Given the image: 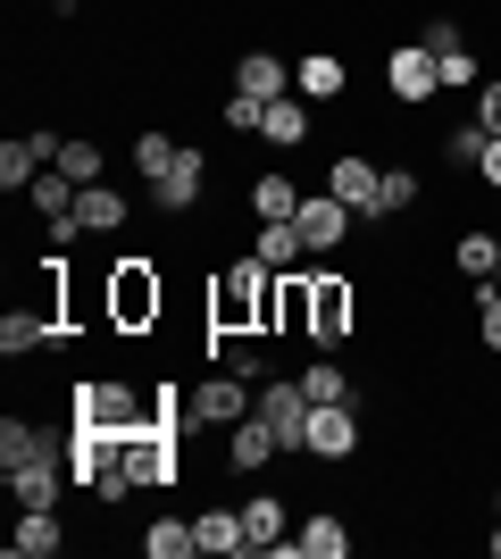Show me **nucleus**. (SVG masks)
Returning a JSON list of instances; mask_svg holds the SVG:
<instances>
[{
    "label": "nucleus",
    "instance_id": "c03bdc74",
    "mask_svg": "<svg viewBox=\"0 0 501 559\" xmlns=\"http://www.w3.org/2000/svg\"><path fill=\"white\" fill-rule=\"evenodd\" d=\"M493 518H501V492H493Z\"/></svg>",
    "mask_w": 501,
    "mask_h": 559
},
{
    "label": "nucleus",
    "instance_id": "f03ea898",
    "mask_svg": "<svg viewBox=\"0 0 501 559\" xmlns=\"http://www.w3.org/2000/svg\"><path fill=\"white\" fill-rule=\"evenodd\" d=\"M159 309H167L159 267H151V259H118V267H109V326L143 334V326H159Z\"/></svg>",
    "mask_w": 501,
    "mask_h": 559
},
{
    "label": "nucleus",
    "instance_id": "4c0bfd02",
    "mask_svg": "<svg viewBox=\"0 0 501 559\" xmlns=\"http://www.w3.org/2000/svg\"><path fill=\"white\" fill-rule=\"evenodd\" d=\"M477 334H485V350H501V293L493 284H477Z\"/></svg>",
    "mask_w": 501,
    "mask_h": 559
},
{
    "label": "nucleus",
    "instance_id": "4468645a",
    "mask_svg": "<svg viewBox=\"0 0 501 559\" xmlns=\"http://www.w3.org/2000/svg\"><path fill=\"white\" fill-rule=\"evenodd\" d=\"M293 226H301V242H310V259H326L334 242H343V234H351V210H343V201H301V210H293Z\"/></svg>",
    "mask_w": 501,
    "mask_h": 559
},
{
    "label": "nucleus",
    "instance_id": "f704fd0d",
    "mask_svg": "<svg viewBox=\"0 0 501 559\" xmlns=\"http://www.w3.org/2000/svg\"><path fill=\"white\" fill-rule=\"evenodd\" d=\"M418 201V176L409 167H384V192H377V217H393V210H409Z\"/></svg>",
    "mask_w": 501,
    "mask_h": 559
},
{
    "label": "nucleus",
    "instance_id": "ea45409f",
    "mask_svg": "<svg viewBox=\"0 0 501 559\" xmlns=\"http://www.w3.org/2000/svg\"><path fill=\"white\" fill-rule=\"evenodd\" d=\"M485 142H493L485 126H460V134H452V159H468V167H477V159H485Z\"/></svg>",
    "mask_w": 501,
    "mask_h": 559
},
{
    "label": "nucleus",
    "instance_id": "473e14b6",
    "mask_svg": "<svg viewBox=\"0 0 501 559\" xmlns=\"http://www.w3.org/2000/svg\"><path fill=\"white\" fill-rule=\"evenodd\" d=\"M485 84V68H477V50L460 43V50H443V93H477Z\"/></svg>",
    "mask_w": 501,
    "mask_h": 559
},
{
    "label": "nucleus",
    "instance_id": "5701e85b",
    "mask_svg": "<svg viewBox=\"0 0 501 559\" xmlns=\"http://www.w3.org/2000/svg\"><path fill=\"white\" fill-rule=\"evenodd\" d=\"M192 535H201V551H210V559L251 551V535H242V510H201V518H192Z\"/></svg>",
    "mask_w": 501,
    "mask_h": 559
},
{
    "label": "nucleus",
    "instance_id": "4be33fe9",
    "mask_svg": "<svg viewBox=\"0 0 501 559\" xmlns=\"http://www.w3.org/2000/svg\"><path fill=\"white\" fill-rule=\"evenodd\" d=\"M126 210H134V201H126V192H109V185H84V192H75V217H84V234H118Z\"/></svg>",
    "mask_w": 501,
    "mask_h": 559
},
{
    "label": "nucleus",
    "instance_id": "58836bf2",
    "mask_svg": "<svg viewBox=\"0 0 501 559\" xmlns=\"http://www.w3.org/2000/svg\"><path fill=\"white\" fill-rule=\"evenodd\" d=\"M477 126H485V134H501V75H493V84H477Z\"/></svg>",
    "mask_w": 501,
    "mask_h": 559
},
{
    "label": "nucleus",
    "instance_id": "a211bd4d",
    "mask_svg": "<svg viewBox=\"0 0 501 559\" xmlns=\"http://www.w3.org/2000/svg\"><path fill=\"white\" fill-rule=\"evenodd\" d=\"M251 259H260V267H276V276H293V267L310 259V242H301V226H293V217H267L260 242H251Z\"/></svg>",
    "mask_w": 501,
    "mask_h": 559
},
{
    "label": "nucleus",
    "instance_id": "aec40b11",
    "mask_svg": "<svg viewBox=\"0 0 501 559\" xmlns=\"http://www.w3.org/2000/svg\"><path fill=\"white\" fill-rule=\"evenodd\" d=\"M59 543H68V535H59V518H50V510H17V535H9L17 559H59Z\"/></svg>",
    "mask_w": 501,
    "mask_h": 559
},
{
    "label": "nucleus",
    "instance_id": "9b49d317",
    "mask_svg": "<svg viewBox=\"0 0 501 559\" xmlns=\"http://www.w3.org/2000/svg\"><path fill=\"white\" fill-rule=\"evenodd\" d=\"M326 192H334V201H343V210H359V217H377L384 167H377V159H359V151H343V159L326 167Z\"/></svg>",
    "mask_w": 501,
    "mask_h": 559
},
{
    "label": "nucleus",
    "instance_id": "0eeeda50",
    "mask_svg": "<svg viewBox=\"0 0 501 559\" xmlns=\"http://www.w3.org/2000/svg\"><path fill=\"white\" fill-rule=\"evenodd\" d=\"M301 451H310V460H351V451H359V418H351V401H310Z\"/></svg>",
    "mask_w": 501,
    "mask_h": 559
},
{
    "label": "nucleus",
    "instance_id": "c756f323",
    "mask_svg": "<svg viewBox=\"0 0 501 559\" xmlns=\"http://www.w3.org/2000/svg\"><path fill=\"white\" fill-rule=\"evenodd\" d=\"M251 210H260V226H267V217H293V210H301L293 176H260V185H251Z\"/></svg>",
    "mask_w": 501,
    "mask_h": 559
},
{
    "label": "nucleus",
    "instance_id": "412c9836",
    "mask_svg": "<svg viewBox=\"0 0 501 559\" xmlns=\"http://www.w3.org/2000/svg\"><path fill=\"white\" fill-rule=\"evenodd\" d=\"M260 142H310V100L301 93H285V100H267V117H260Z\"/></svg>",
    "mask_w": 501,
    "mask_h": 559
},
{
    "label": "nucleus",
    "instance_id": "cd10ccee",
    "mask_svg": "<svg viewBox=\"0 0 501 559\" xmlns=\"http://www.w3.org/2000/svg\"><path fill=\"white\" fill-rule=\"evenodd\" d=\"M50 167H59V176H75V185H100V142H93V134H68Z\"/></svg>",
    "mask_w": 501,
    "mask_h": 559
},
{
    "label": "nucleus",
    "instance_id": "bb28decb",
    "mask_svg": "<svg viewBox=\"0 0 501 559\" xmlns=\"http://www.w3.org/2000/svg\"><path fill=\"white\" fill-rule=\"evenodd\" d=\"M143 551L151 559H192V551H201V535H192V518H151Z\"/></svg>",
    "mask_w": 501,
    "mask_h": 559
},
{
    "label": "nucleus",
    "instance_id": "f8f14e48",
    "mask_svg": "<svg viewBox=\"0 0 501 559\" xmlns=\"http://www.w3.org/2000/svg\"><path fill=\"white\" fill-rule=\"evenodd\" d=\"M276 451H285V435H276V426H267L260 409H251L242 426H226V460H235V476H260V467L276 460Z\"/></svg>",
    "mask_w": 501,
    "mask_h": 559
},
{
    "label": "nucleus",
    "instance_id": "39448f33",
    "mask_svg": "<svg viewBox=\"0 0 501 559\" xmlns=\"http://www.w3.org/2000/svg\"><path fill=\"white\" fill-rule=\"evenodd\" d=\"M310 343L318 350L351 343V276H334V267H318V276H310Z\"/></svg>",
    "mask_w": 501,
    "mask_h": 559
},
{
    "label": "nucleus",
    "instance_id": "423d86ee",
    "mask_svg": "<svg viewBox=\"0 0 501 559\" xmlns=\"http://www.w3.org/2000/svg\"><path fill=\"white\" fill-rule=\"evenodd\" d=\"M384 93L409 100V109H418V100H434V93H443V59H434L427 43H402L393 59H384Z\"/></svg>",
    "mask_w": 501,
    "mask_h": 559
},
{
    "label": "nucleus",
    "instance_id": "79ce46f5",
    "mask_svg": "<svg viewBox=\"0 0 501 559\" xmlns=\"http://www.w3.org/2000/svg\"><path fill=\"white\" fill-rule=\"evenodd\" d=\"M477 167H485V185H493V192H501V134H493V142H485V159H477Z\"/></svg>",
    "mask_w": 501,
    "mask_h": 559
},
{
    "label": "nucleus",
    "instance_id": "b1692460",
    "mask_svg": "<svg viewBox=\"0 0 501 559\" xmlns=\"http://www.w3.org/2000/svg\"><path fill=\"white\" fill-rule=\"evenodd\" d=\"M242 535H251V551H285V501L251 492V501H242Z\"/></svg>",
    "mask_w": 501,
    "mask_h": 559
},
{
    "label": "nucleus",
    "instance_id": "7ed1b4c3",
    "mask_svg": "<svg viewBox=\"0 0 501 559\" xmlns=\"http://www.w3.org/2000/svg\"><path fill=\"white\" fill-rule=\"evenodd\" d=\"M118 467L134 476V492H151V485H176L184 476V460H176V426H126L118 435Z\"/></svg>",
    "mask_w": 501,
    "mask_h": 559
},
{
    "label": "nucleus",
    "instance_id": "1a4fd4ad",
    "mask_svg": "<svg viewBox=\"0 0 501 559\" xmlns=\"http://www.w3.org/2000/svg\"><path fill=\"white\" fill-rule=\"evenodd\" d=\"M59 485H75L68 476V451H34V460H17L9 467V492H17V510H50V501H59Z\"/></svg>",
    "mask_w": 501,
    "mask_h": 559
},
{
    "label": "nucleus",
    "instance_id": "20e7f679",
    "mask_svg": "<svg viewBox=\"0 0 501 559\" xmlns=\"http://www.w3.org/2000/svg\"><path fill=\"white\" fill-rule=\"evenodd\" d=\"M251 409H260V393H251V384H242L235 368L201 376V384L184 393V418H192V426H242Z\"/></svg>",
    "mask_w": 501,
    "mask_h": 559
},
{
    "label": "nucleus",
    "instance_id": "e433bc0d",
    "mask_svg": "<svg viewBox=\"0 0 501 559\" xmlns=\"http://www.w3.org/2000/svg\"><path fill=\"white\" fill-rule=\"evenodd\" d=\"M226 126H235V134H260V117H267V100H251V93H226Z\"/></svg>",
    "mask_w": 501,
    "mask_h": 559
},
{
    "label": "nucleus",
    "instance_id": "f3484780",
    "mask_svg": "<svg viewBox=\"0 0 501 559\" xmlns=\"http://www.w3.org/2000/svg\"><path fill=\"white\" fill-rule=\"evenodd\" d=\"M235 93H251V100H285V93H293V68L276 59V50H242V59H235Z\"/></svg>",
    "mask_w": 501,
    "mask_h": 559
},
{
    "label": "nucleus",
    "instance_id": "a19ab883",
    "mask_svg": "<svg viewBox=\"0 0 501 559\" xmlns=\"http://www.w3.org/2000/svg\"><path fill=\"white\" fill-rule=\"evenodd\" d=\"M418 43H427V50H434V59H443V50H460V25H452V17H434V25H427V34H418Z\"/></svg>",
    "mask_w": 501,
    "mask_h": 559
},
{
    "label": "nucleus",
    "instance_id": "dca6fc26",
    "mask_svg": "<svg viewBox=\"0 0 501 559\" xmlns=\"http://www.w3.org/2000/svg\"><path fill=\"white\" fill-rule=\"evenodd\" d=\"M43 343H68V318H50V309H9L0 318V350L17 359V350H43Z\"/></svg>",
    "mask_w": 501,
    "mask_h": 559
},
{
    "label": "nucleus",
    "instance_id": "c85d7f7f",
    "mask_svg": "<svg viewBox=\"0 0 501 559\" xmlns=\"http://www.w3.org/2000/svg\"><path fill=\"white\" fill-rule=\"evenodd\" d=\"M460 267L477 284H493L501 276V234H460Z\"/></svg>",
    "mask_w": 501,
    "mask_h": 559
},
{
    "label": "nucleus",
    "instance_id": "2f4dec72",
    "mask_svg": "<svg viewBox=\"0 0 501 559\" xmlns=\"http://www.w3.org/2000/svg\"><path fill=\"white\" fill-rule=\"evenodd\" d=\"M301 393L310 401H351V376L334 368V359H310V368H301Z\"/></svg>",
    "mask_w": 501,
    "mask_h": 559
},
{
    "label": "nucleus",
    "instance_id": "37998d69",
    "mask_svg": "<svg viewBox=\"0 0 501 559\" xmlns=\"http://www.w3.org/2000/svg\"><path fill=\"white\" fill-rule=\"evenodd\" d=\"M485 551H493V559H501V518H493V535H485Z\"/></svg>",
    "mask_w": 501,
    "mask_h": 559
},
{
    "label": "nucleus",
    "instance_id": "393cba45",
    "mask_svg": "<svg viewBox=\"0 0 501 559\" xmlns=\"http://www.w3.org/2000/svg\"><path fill=\"white\" fill-rule=\"evenodd\" d=\"M75 192H84V185H75V176H59V167H43V176L25 185V201H34V210H43V226H50V217H68V210H75Z\"/></svg>",
    "mask_w": 501,
    "mask_h": 559
},
{
    "label": "nucleus",
    "instance_id": "ddd939ff",
    "mask_svg": "<svg viewBox=\"0 0 501 559\" xmlns=\"http://www.w3.org/2000/svg\"><path fill=\"white\" fill-rule=\"evenodd\" d=\"M100 467H118V435L75 418V435H68V476H75V485H100Z\"/></svg>",
    "mask_w": 501,
    "mask_h": 559
},
{
    "label": "nucleus",
    "instance_id": "9d476101",
    "mask_svg": "<svg viewBox=\"0 0 501 559\" xmlns=\"http://www.w3.org/2000/svg\"><path fill=\"white\" fill-rule=\"evenodd\" d=\"M260 418L285 435V451H301V426H310V393H301V376H267V384H260Z\"/></svg>",
    "mask_w": 501,
    "mask_h": 559
},
{
    "label": "nucleus",
    "instance_id": "6e6552de",
    "mask_svg": "<svg viewBox=\"0 0 501 559\" xmlns=\"http://www.w3.org/2000/svg\"><path fill=\"white\" fill-rule=\"evenodd\" d=\"M75 418H84V426H109V435H126V426H143L151 409H143L134 393H126V384L93 376V384H75Z\"/></svg>",
    "mask_w": 501,
    "mask_h": 559
},
{
    "label": "nucleus",
    "instance_id": "72a5a7b5",
    "mask_svg": "<svg viewBox=\"0 0 501 559\" xmlns=\"http://www.w3.org/2000/svg\"><path fill=\"white\" fill-rule=\"evenodd\" d=\"M134 167H143L151 185H159L167 167H176V142H167V134H134Z\"/></svg>",
    "mask_w": 501,
    "mask_h": 559
},
{
    "label": "nucleus",
    "instance_id": "6ab92c4d",
    "mask_svg": "<svg viewBox=\"0 0 501 559\" xmlns=\"http://www.w3.org/2000/svg\"><path fill=\"white\" fill-rule=\"evenodd\" d=\"M343 84H351V75H343L334 50H310V59L293 68V93H301V100H343Z\"/></svg>",
    "mask_w": 501,
    "mask_h": 559
},
{
    "label": "nucleus",
    "instance_id": "2eb2a0df",
    "mask_svg": "<svg viewBox=\"0 0 501 559\" xmlns=\"http://www.w3.org/2000/svg\"><path fill=\"white\" fill-rule=\"evenodd\" d=\"M201 185H210V159H201V151H176V167H167L159 185H151V201H159V210H176V217H184L192 201H201Z\"/></svg>",
    "mask_w": 501,
    "mask_h": 559
},
{
    "label": "nucleus",
    "instance_id": "a878e982",
    "mask_svg": "<svg viewBox=\"0 0 501 559\" xmlns=\"http://www.w3.org/2000/svg\"><path fill=\"white\" fill-rule=\"evenodd\" d=\"M293 543H301L310 559H351V526H343V518H326V510H318V518H310V526H301Z\"/></svg>",
    "mask_w": 501,
    "mask_h": 559
},
{
    "label": "nucleus",
    "instance_id": "7c9ffc66",
    "mask_svg": "<svg viewBox=\"0 0 501 559\" xmlns=\"http://www.w3.org/2000/svg\"><path fill=\"white\" fill-rule=\"evenodd\" d=\"M226 368H235L242 384H267V350H260V334H226Z\"/></svg>",
    "mask_w": 501,
    "mask_h": 559
},
{
    "label": "nucleus",
    "instance_id": "f257e3e1",
    "mask_svg": "<svg viewBox=\"0 0 501 559\" xmlns=\"http://www.w3.org/2000/svg\"><path fill=\"white\" fill-rule=\"evenodd\" d=\"M276 301H285V276L260 267V259H235V267H217V284H210V326L217 334H267V326H285Z\"/></svg>",
    "mask_w": 501,
    "mask_h": 559
},
{
    "label": "nucleus",
    "instance_id": "c9c22d12",
    "mask_svg": "<svg viewBox=\"0 0 501 559\" xmlns=\"http://www.w3.org/2000/svg\"><path fill=\"white\" fill-rule=\"evenodd\" d=\"M34 451H43V435H34V426H25V418H9V426H0V467L34 460Z\"/></svg>",
    "mask_w": 501,
    "mask_h": 559
}]
</instances>
